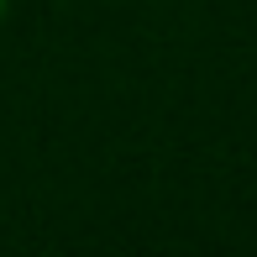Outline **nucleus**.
<instances>
[{"label": "nucleus", "instance_id": "f257e3e1", "mask_svg": "<svg viewBox=\"0 0 257 257\" xmlns=\"http://www.w3.org/2000/svg\"><path fill=\"white\" fill-rule=\"evenodd\" d=\"M0 11H6V0H0Z\"/></svg>", "mask_w": 257, "mask_h": 257}]
</instances>
